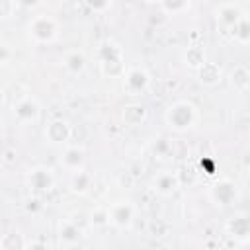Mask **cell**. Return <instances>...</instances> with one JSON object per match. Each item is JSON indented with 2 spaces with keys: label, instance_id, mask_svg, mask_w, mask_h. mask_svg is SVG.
I'll return each instance as SVG.
<instances>
[{
  "label": "cell",
  "instance_id": "cell-1",
  "mask_svg": "<svg viewBox=\"0 0 250 250\" xmlns=\"http://www.w3.org/2000/svg\"><path fill=\"white\" fill-rule=\"evenodd\" d=\"M96 59L100 64V70L104 76L107 78H123L125 76V57H123V49L119 47V43H115L113 39H105L100 43L98 51H96Z\"/></svg>",
  "mask_w": 250,
  "mask_h": 250
},
{
  "label": "cell",
  "instance_id": "cell-2",
  "mask_svg": "<svg viewBox=\"0 0 250 250\" xmlns=\"http://www.w3.org/2000/svg\"><path fill=\"white\" fill-rule=\"evenodd\" d=\"M197 121H199V111L195 104L188 100H178L170 104L168 109L164 111V123L176 133H188L197 125Z\"/></svg>",
  "mask_w": 250,
  "mask_h": 250
},
{
  "label": "cell",
  "instance_id": "cell-3",
  "mask_svg": "<svg viewBox=\"0 0 250 250\" xmlns=\"http://www.w3.org/2000/svg\"><path fill=\"white\" fill-rule=\"evenodd\" d=\"M25 33L33 43L49 45V43L57 41V37L61 33V25H59V20L51 14H35L25 23Z\"/></svg>",
  "mask_w": 250,
  "mask_h": 250
},
{
  "label": "cell",
  "instance_id": "cell-4",
  "mask_svg": "<svg viewBox=\"0 0 250 250\" xmlns=\"http://www.w3.org/2000/svg\"><path fill=\"white\" fill-rule=\"evenodd\" d=\"M209 199L217 207H229L238 199V186L230 178H219L209 186Z\"/></svg>",
  "mask_w": 250,
  "mask_h": 250
},
{
  "label": "cell",
  "instance_id": "cell-5",
  "mask_svg": "<svg viewBox=\"0 0 250 250\" xmlns=\"http://www.w3.org/2000/svg\"><path fill=\"white\" fill-rule=\"evenodd\" d=\"M25 182H27V188L35 195H43V193H49L55 188V174L47 166H35L27 172Z\"/></svg>",
  "mask_w": 250,
  "mask_h": 250
},
{
  "label": "cell",
  "instance_id": "cell-6",
  "mask_svg": "<svg viewBox=\"0 0 250 250\" xmlns=\"http://www.w3.org/2000/svg\"><path fill=\"white\" fill-rule=\"evenodd\" d=\"M150 86V74L146 68L143 66H131L127 68L125 76H123V90L129 96H141L148 90Z\"/></svg>",
  "mask_w": 250,
  "mask_h": 250
},
{
  "label": "cell",
  "instance_id": "cell-7",
  "mask_svg": "<svg viewBox=\"0 0 250 250\" xmlns=\"http://www.w3.org/2000/svg\"><path fill=\"white\" fill-rule=\"evenodd\" d=\"M43 135H45V141L49 145H53V146H64L70 141V137H72V127H70L68 119L55 117V119L47 121Z\"/></svg>",
  "mask_w": 250,
  "mask_h": 250
},
{
  "label": "cell",
  "instance_id": "cell-8",
  "mask_svg": "<svg viewBox=\"0 0 250 250\" xmlns=\"http://www.w3.org/2000/svg\"><path fill=\"white\" fill-rule=\"evenodd\" d=\"M107 211H109V225L119 230L129 229L133 225L135 213H137V209L131 201H113L107 207Z\"/></svg>",
  "mask_w": 250,
  "mask_h": 250
},
{
  "label": "cell",
  "instance_id": "cell-9",
  "mask_svg": "<svg viewBox=\"0 0 250 250\" xmlns=\"http://www.w3.org/2000/svg\"><path fill=\"white\" fill-rule=\"evenodd\" d=\"M12 115L18 123H37L39 117H41V105L35 98L25 96V98L14 102Z\"/></svg>",
  "mask_w": 250,
  "mask_h": 250
},
{
  "label": "cell",
  "instance_id": "cell-10",
  "mask_svg": "<svg viewBox=\"0 0 250 250\" xmlns=\"http://www.w3.org/2000/svg\"><path fill=\"white\" fill-rule=\"evenodd\" d=\"M225 232L238 244L248 242L250 240V215L234 213L232 217H229L225 223Z\"/></svg>",
  "mask_w": 250,
  "mask_h": 250
},
{
  "label": "cell",
  "instance_id": "cell-11",
  "mask_svg": "<svg viewBox=\"0 0 250 250\" xmlns=\"http://www.w3.org/2000/svg\"><path fill=\"white\" fill-rule=\"evenodd\" d=\"M180 174L178 172H174V170H164V172H158L154 178H152V182H150V188H152V191L154 193H158V195H162V197H168V195H172L178 188H180Z\"/></svg>",
  "mask_w": 250,
  "mask_h": 250
},
{
  "label": "cell",
  "instance_id": "cell-12",
  "mask_svg": "<svg viewBox=\"0 0 250 250\" xmlns=\"http://www.w3.org/2000/svg\"><path fill=\"white\" fill-rule=\"evenodd\" d=\"M84 162H86V150L78 145H66L62 148L61 154V166L68 172H80L84 170Z\"/></svg>",
  "mask_w": 250,
  "mask_h": 250
},
{
  "label": "cell",
  "instance_id": "cell-13",
  "mask_svg": "<svg viewBox=\"0 0 250 250\" xmlns=\"http://www.w3.org/2000/svg\"><path fill=\"white\" fill-rule=\"evenodd\" d=\"M242 16H244L242 8H240L238 4H234V2H225V4H219V6L215 8V18H217V21H219L223 27H227V29H230Z\"/></svg>",
  "mask_w": 250,
  "mask_h": 250
},
{
  "label": "cell",
  "instance_id": "cell-14",
  "mask_svg": "<svg viewBox=\"0 0 250 250\" xmlns=\"http://www.w3.org/2000/svg\"><path fill=\"white\" fill-rule=\"evenodd\" d=\"M57 236L62 244L72 246V244H78V240L82 238V229L72 219H61L57 225Z\"/></svg>",
  "mask_w": 250,
  "mask_h": 250
},
{
  "label": "cell",
  "instance_id": "cell-15",
  "mask_svg": "<svg viewBox=\"0 0 250 250\" xmlns=\"http://www.w3.org/2000/svg\"><path fill=\"white\" fill-rule=\"evenodd\" d=\"M195 76H197V82H199L201 86L213 88V86L221 84V80H223V68L219 66V62L207 61V62L195 72Z\"/></svg>",
  "mask_w": 250,
  "mask_h": 250
},
{
  "label": "cell",
  "instance_id": "cell-16",
  "mask_svg": "<svg viewBox=\"0 0 250 250\" xmlns=\"http://www.w3.org/2000/svg\"><path fill=\"white\" fill-rule=\"evenodd\" d=\"M61 62H62V68L68 74L76 76V74H82L84 68H86V55H84L82 49H70L62 55Z\"/></svg>",
  "mask_w": 250,
  "mask_h": 250
},
{
  "label": "cell",
  "instance_id": "cell-17",
  "mask_svg": "<svg viewBox=\"0 0 250 250\" xmlns=\"http://www.w3.org/2000/svg\"><path fill=\"white\" fill-rule=\"evenodd\" d=\"M146 117H148V111H146V107L141 105V104H127V105L121 109V119H123V123L129 125V127H139V125H143V123L146 121Z\"/></svg>",
  "mask_w": 250,
  "mask_h": 250
},
{
  "label": "cell",
  "instance_id": "cell-18",
  "mask_svg": "<svg viewBox=\"0 0 250 250\" xmlns=\"http://www.w3.org/2000/svg\"><path fill=\"white\" fill-rule=\"evenodd\" d=\"M229 84L236 92H246L250 88V68L246 64H234L229 70Z\"/></svg>",
  "mask_w": 250,
  "mask_h": 250
},
{
  "label": "cell",
  "instance_id": "cell-19",
  "mask_svg": "<svg viewBox=\"0 0 250 250\" xmlns=\"http://www.w3.org/2000/svg\"><path fill=\"white\" fill-rule=\"evenodd\" d=\"M182 59H184L186 66H189V68L195 70V72L207 62L205 49H203V45H199V43H191V45H188L186 51H184V55H182Z\"/></svg>",
  "mask_w": 250,
  "mask_h": 250
},
{
  "label": "cell",
  "instance_id": "cell-20",
  "mask_svg": "<svg viewBox=\"0 0 250 250\" xmlns=\"http://www.w3.org/2000/svg\"><path fill=\"white\" fill-rule=\"evenodd\" d=\"M27 242L29 240L23 236L20 229H10L0 238V250H25Z\"/></svg>",
  "mask_w": 250,
  "mask_h": 250
},
{
  "label": "cell",
  "instance_id": "cell-21",
  "mask_svg": "<svg viewBox=\"0 0 250 250\" xmlns=\"http://www.w3.org/2000/svg\"><path fill=\"white\" fill-rule=\"evenodd\" d=\"M92 188V174L86 172V170H80V172H74L70 176V182H68V189L70 193L74 195H86Z\"/></svg>",
  "mask_w": 250,
  "mask_h": 250
},
{
  "label": "cell",
  "instance_id": "cell-22",
  "mask_svg": "<svg viewBox=\"0 0 250 250\" xmlns=\"http://www.w3.org/2000/svg\"><path fill=\"white\" fill-rule=\"evenodd\" d=\"M230 35L236 43L240 45H248L250 43V16H242L232 27H230Z\"/></svg>",
  "mask_w": 250,
  "mask_h": 250
},
{
  "label": "cell",
  "instance_id": "cell-23",
  "mask_svg": "<svg viewBox=\"0 0 250 250\" xmlns=\"http://www.w3.org/2000/svg\"><path fill=\"white\" fill-rule=\"evenodd\" d=\"M166 16H178V14H184L191 8V2L189 0H164V2H158L156 4Z\"/></svg>",
  "mask_w": 250,
  "mask_h": 250
},
{
  "label": "cell",
  "instance_id": "cell-24",
  "mask_svg": "<svg viewBox=\"0 0 250 250\" xmlns=\"http://www.w3.org/2000/svg\"><path fill=\"white\" fill-rule=\"evenodd\" d=\"M90 223L96 229H104L109 225V211L107 207H94L90 211Z\"/></svg>",
  "mask_w": 250,
  "mask_h": 250
},
{
  "label": "cell",
  "instance_id": "cell-25",
  "mask_svg": "<svg viewBox=\"0 0 250 250\" xmlns=\"http://www.w3.org/2000/svg\"><path fill=\"white\" fill-rule=\"evenodd\" d=\"M152 152L156 154V156H168L170 152H172V143L168 141V139H164V137H160V139H156L154 143H152Z\"/></svg>",
  "mask_w": 250,
  "mask_h": 250
},
{
  "label": "cell",
  "instance_id": "cell-26",
  "mask_svg": "<svg viewBox=\"0 0 250 250\" xmlns=\"http://www.w3.org/2000/svg\"><path fill=\"white\" fill-rule=\"evenodd\" d=\"M88 10H92L94 14H104V12H107V10H111V2H86L84 4Z\"/></svg>",
  "mask_w": 250,
  "mask_h": 250
},
{
  "label": "cell",
  "instance_id": "cell-27",
  "mask_svg": "<svg viewBox=\"0 0 250 250\" xmlns=\"http://www.w3.org/2000/svg\"><path fill=\"white\" fill-rule=\"evenodd\" d=\"M18 6H20L18 2H10V0L0 2V16H2V20H8L10 14H12V10H16Z\"/></svg>",
  "mask_w": 250,
  "mask_h": 250
},
{
  "label": "cell",
  "instance_id": "cell-28",
  "mask_svg": "<svg viewBox=\"0 0 250 250\" xmlns=\"http://www.w3.org/2000/svg\"><path fill=\"white\" fill-rule=\"evenodd\" d=\"M41 209H43V203H41L39 195L29 197V199L25 201V211H27V213H37V211H41Z\"/></svg>",
  "mask_w": 250,
  "mask_h": 250
},
{
  "label": "cell",
  "instance_id": "cell-29",
  "mask_svg": "<svg viewBox=\"0 0 250 250\" xmlns=\"http://www.w3.org/2000/svg\"><path fill=\"white\" fill-rule=\"evenodd\" d=\"M25 250H51V248H49V244L43 242V240H29Z\"/></svg>",
  "mask_w": 250,
  "mask_h": 250
},
{
  "label": "cell",
  "instance_id": "cell-30",
  "mask_svg": "<svg viewBox=\"0 0 250 250\" xmlns=\"http://www.w3.org/2000/svg\"><path fill=\"white\" fill-rule=\"evenodd\" d=\"M2 160H4V164H8V166L14 164V162H16V150H14V148H6Z\"/></svg>",
  "mask_w": 250,
  "mask_h": 250
},
{
  "label": "cell",
  "instance_id": "cell-31",
  "mask_svg": "<svg viewBox=\"0 0 250 250\" xmlns=\"http://www.w3.org/2000/svg\"><path fill=\"white\" fill-rule=\"evenodd\" d=\"M0 49H2V55H0V62H2V66H6V64L10 62V47L4 43Z\"/></svg>",
  "mask_w": 250,
  "mask_h": 250
},
{
  "label": "cell",
  "instance_id": "cell-32",
  "mask_svg": "<svg viewBox=\"0 0 250 250\" xmlns=\"http://www.w3.org/2000/svg\"><path fill=\"white\" fill-rule=\"evenodd\" d=\"M238 250H250V240H248V242H242Z\"/></svg>",
  "mask_w": 250,
  "mask_h": 250
}]
</instances>
